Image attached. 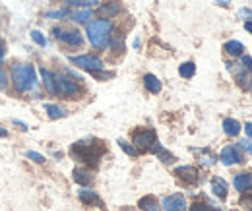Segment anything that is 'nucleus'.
I'll return each instance as SVG.
<instances>
[{
  "instance_id": "f257e3e1",
  "label": "nucleus",
  "mask_w": 252,
  "mask_h": 211,
  "mask_svg": "<svg viewBox=\"0 0 252 211\" xmlns=\"http://www.w3.org/2000/svg\"><path fill=\"white\" fill-rule=\"evenodd\" d=\"M12 82L18 93H26L37 84V72L32 64H16L12 68Z\"/></svg>"
},
{
  "instance_id": "f03ea898",
  "label": "nucleus",
  "mask_w": 252,
  "mask_h": 211,
  "mask_svg": "<svg viewBox=\"0 0 252 211\" xmlns=\"http://www.w3.org/2000/svg\"><path fill=\"white\" fill-rule=\"evenodd\" d=\"M109 37H111V22L109 20H95L88 26V39L95 49L107 47Z\"/></svg>"
},
{
  "instance_id": "7ed1b4c3",
  "label": "nucleus",
  "mask_w": 252,
  "mask_h": 211,
  "mask_svg": "<svg viewBox=\"0 0 252 211\" xmlns=\"http://www.w3.org/2000/svg\"><path fill=\"white\" fill-rule=\"evenodd\" d=\"M72 151L78 155V159H82L84 163H88V165H97L99 163V157H101V148L99 146H95V144H90V142H80V144H76Z\"/></svg>"
},
{
  "instance_id": "20e7f679",
  "label": "nucleus",
  "mask_w": 252,
  "mask_h": 211,
  "mask_svg": "<svg viewBox=\"0 0 252 211\" xmlns=\"http://www.w3.org/2000/svg\"><path fill=\"white\" fill-rule=\"evenodd\" d=\"M156 144H158V138H156L154 130H140L134 134V146H136V151H140V153L152 151Z\"/></svg>"
},
{
  "instance_id": "39448f33",
  "label": "nucleus",
  "mask_w": 252,
  "mask_h": 211,
  "mask_svg": "<svg viewBox=\"0 0 252 211\" xmlns=\"http://www.w3.org/2000/svg\"><path fill=\"white\" fill-rule=\"evenodd\" d=\"M70 62L88 70V72H99L103 70V60L97 57H90V55H82V57H70Z\"/></svg>"
},
{
  "instance_id": "423d86ee",
  "label": "nucleus",
  "mask_w": 252,
  "mask_h": 211,
  "mask_svg": "<svg viewBox=\"0 0 252 211\" xmlns=\"http://www.w3.org/2000/svg\"><path fill=\"white\" fill-rule=\"evenodd\" d=\"M57 88H59V93L64 95V97H78L80 95V86L64 76H57Z\"/></svg>"
},
{
  "instance_id": "0eeeda50",
  "label": "nucleus",
  "mask_w": 252,
  "mask_h": 211,
  "mask_svg": "<svg viewBox=\"0 0 252 211\" xmlns=\"http://www.w3.org/2000/svg\"><path fill=\"white\" fill-rule=\"evenodd\" d=\"M221 163L223 165H239V163H243V153L239 151L237 146H225L223 150H221Z\"/></svg>"
},
{
  "instance_id": "6e6552de",
  "label": "nucleus",
  "mask_w": 252,
  "mask_h": 211,
  "mask_svg": "<svg viewBox=\"0 0 252 211\" xmlns=\"http://www.w3.org/2000/svg\"><path fill=\"white\" fill-rule=\"evenodd\" d=\"M55 33V37L57 39H61L63 43H66V45H72V47H78V45H82V33L76 30H55L53 31Z\"/></svg>"
},
{
  "instance_id": "1a4fd4ad",
  "label": "nucleus",
  "mask_w": 252,
  "mask_h": 211,
  "mask_svg": "<svg viewBox=\"0 0 252 211\" xmlns=\"http://www.w3.org/2000/svg\"><path fill=\"white\" fill-rule=\"evenodd\" d=\"M165 211H187V200L183 194H171L163 200Z\"/></svg>"
},
{
  "instance_id": "9d476101",
  "label": "nucleus",
  "mask_w": 252,
  "mask_h": 211,
  "mask_svg": "<svg viewBox=\"0 0 252 211\" xmlns=\"http://www.w3.org/2000/svg\"><path fill=\"white\" fill-rule=\"evenodd\" d=\"M175 173H177V177H179V179H183V181L189 182V184H194V182L198 181V171H196L194 167H190V165L179 167Z\"/></svg>"
},
{
  "instance_id": "9b49d317",
  "label": "nucleus",
  "mask_w": 252,
  "mask_h": 211,
  "mask_svg": "<svg viewBox=\"0 0 252 211\" xmlns=\"http://www.w3.org/2000/svg\"><path fill=\"white\" fill-rule=\"evenodd\" d=\"M41 78H43V84H45V88L47 91L51 93V95H55V93H59V88H57V76L53 74V72H49V70H41Z\"/></svg>"
},
{
  "instance_id": "f8f14e48",
  "label": "nucleus",
  "mask_w": 252,
  "mask_h": 211,
  "mask_svg": "<svg viewBox=\"0 0 252 211\" xmlns=\"http://www.w3.org/2000/svg\"><path fill=\"white\" fill-rule=\"evenodd\" d=\"M212 190H214V194L220 200H225L227 198V192H229V186H227V182L223 181L221 177H214L212 179Z\"/></svg>"
},
{
  "instance_id": "ddd939ff",
  "label": "nucleus",
  "mask_w": 252,
  "mask_h": 211,
  "mask_svg": "<svg viewBox=\"0 0 252 211\" xmlns=\"http://www.w3.org/2000/svg\"><path fill=\"white\" fill-rule=\"evenodd\" d=\"M138 208L142 211H159L161 206H159L158 198L156 196H144L140 202H138Z\"/></svg>"
},
{
  "instance_id": "4468645a",
  "label": "nucleus",
  "mask_w": 252,
  "mask_h": 211,
  "mask_svg": "<svg viewBox=\"0 0 252 211\" xmlns=\"http://www.w3.org/2000/svg\"><path fill=\"white\" fill-rule=\"evenodd\" d=\"M233 184H235V188H237L239 192H245V190H249V188L252 186V175L251 173L237 175V177H235V181H233Z\"/></svg>"
},
{
  "instance_id": "2eb2a0df",
  "label": "nucleus",
  "mask_w": 252,
  "mask_h": 211,
  "mask_svg": "<svg viewBox=\"0 0 252 211\" xmlns=\"http://www.w3.org/2000/svg\"><path fill=\"white\" fill-rule=\"evenodd\" d=\"M74 181L78 182L80 186H88V184H92V181H94V175L90 171H86V169H76L74 171Z\"/></svg>"
},
{
  "instance_id": "dca6fc26",
  "label": "nucleus",
  "mask_w": 252,
  "mask_h": 211,
  "mask_svg": "<svg viewBox=\"0 0 252 211\" xmlns=\"http://www.w3.org/2000/svg\"><path fill=\"white\" fill-rule=\"evenodd\" d=\"M78 196H80V200L86 202V204H99V196H97V192H94L92 188H80Z\"/></svg>"
},
{
  "instance_id": "f3484780",
  "label": "nucleus",
  "mask_w": 252,
  "mask_h": 211,
  "mask_svg": "<svg viewBox=\"0 0 252 211\" xmlns=\"http://www.w3.org/2000/svg\"><path fill=\"white\" fill-rule=\"evenodd\" d=\"M119 4L117 2H109V4H105V6H101L99 8V16L101 18H113V16H117L119 14Z\"/></svg>"
},
{
  "instance_id": "a211bd4d",
  "label": "nucleus",
  "mask_w": 252,
  "mask_h": 211,
  "mask_svg": "<svg viewBox=\"0 0 252 211\" xmlns=\"http://www.w3.org/2000/svg\"><path fill=\"white\" fill-rule=\"evenodd\" d=\"M225 51L231 55V57H241L243 51H245V45L241 41H227L225 43Z\"/></svg>"
},
{
  "instance_id": "6ab92c4d",
  "label": "nucleus",
  "mask_w": 252,
  "mask_h": 211,
  "mask_svg": "<svg viewBox=\"0 0 252 211\" xmlns=\"http://www.w3.org/2000/svg\"><path fill=\"white\" fill-rule=\"evenodd\" d=\"M223 130H225L227 136H239L241 124H239V121H235V119H227V121H223Z\"/></svg>"
},
{
  "instance_id": "aec40b11",
  "label": "nucleus",
  "mask_w": 252,
  "mask_h": 211,
  "mask_svg": "<svg viewBox=\"0 0 252 211\" xmlns=\"http://www.w3.org/2000/svg\"><path fill=\"white\" fill-rule=\"evenodd\" d=\"M92 10L90 8H84V10H78V12H74L72 14V20L76 22V24H88L90 20H92Z\"/></svg>"
},
{
  "instance_id": "412c9836",
  "label": "nucleus",
  "mask_w": 252,
  "mask_h": 211,
  "mask_svg": "<svg viewBox=\"0 0 252 211\" xmlns=\"http://www.w3.org/2000/svg\"><path fill=\"white\" fill-rule=\"evenodd\" d=\"M45 111H47V115H49V119H64L66 117V111L61 109L59 105H51V103H47L45 105Z\"/></svg>"
},
{
  "instance_id": "4be33fe9",
  "label": "nucleus",
  "mask_w": 252,
  "mask_h": 211,
  "mask_svg": "<svg viewBox=\"0 0 252 211\" xmlns=\"http://www.w3.org/2000/svg\"><path fill=\"white\" fill-rule=\"evenodd\" d=\"M144 84H146V90L152 91V93H159L161 91V82H159L154 74H148L144 78Z\"/></svg>"
},
{
  "instance_id": "5701e85b",
  "label": "nucleus",
  "mask_w": 252,
  "mask_h": 211,
  "mask_svg": "<svg viewBox=\"0 0 252 211\" xmlns=\"http://www.w3.org/2000/svg\"><path fill=\"white\" fill-rule=\"evenodd\" d=\"M152 151H154V153H158V157L163 161V163H173V161H175V155H173V153H169L165 148H161V144H159V142L154 146V150Z\"/></svg>"
},
{
  "instance_id": "b1692460",
  "label": "nucleus",
  "mask_w": 252,
  "mask_h": 211,
  "mask_svg": "<svg viewBox=\"0 0 252 211\" xmlns=\"http://www.w3.org/2000/svg\"><path fill=\"white\" fill-rule=\"evenodd\" d=\"M227 70H229V72H233V74H235V78H237L239 82H243V78H245L243 74H245V70H247V68H245L243 64H237V62H229V64H227Z\"/></svg>"
},
{
  "instance_id": "393cba45",
  "label": "nucleus",
  "mask_w": 252,
  "mask_h": 211,
  "mask_svg": "<svg viewBox=\"0 0 252 211\" xmlns=\"http://www.w3.org/2000/svg\"><path fill=\"white\" fill-rule=\"evenodd\" d=\"M179 74H181L183 78H192V76L196 74V66H194V62H185V64H181Z\"/></svg>"
},
{
  "instance_id": "a878e982",
  "label": "nucleus",
  "mask_w": 252,
  "mask_h": 211,
  "mask_svg": "<svg viewBox=\"0 0 252 211\" xmlns=\"http://www.w3.org/2000/svg\"><path fill=\"white\" fill-rule=\"evenodd\" d=\"M32 39L37 43V45H41V47H45L47 45V39H45V35L41 33L39 30H33L32 31Z\"/></svg>"
},
{
  "instance_id": "bb28decb",
  "label": "nucleus",
  "mask_w": 252,
  "mask_h": 211,
  "mask_svg": "<svg viewBox=\"0 0 252 211\" xmlns=\"http://www.w3.org/2000/svg\"><path fill=\"white\" fill-rule=\"evenodd\" d=\"M70 6H94L99 0H66Z\"/></svg>"
},
{
  "instance_id": "cd10ccee",
  "label": "nucleus",
  "mask_w": 252,
  "mask_h": 211,
  "mask_svg": "<svg viewBox=\"0 0 252 211\" xmlns=\"http://www.w3.org/2000/svg\"><path fill=\"white\" fill-rule=\"evenodd\" d=\"M119 146H121V148H123V150H125L126 153L130 155V157H136V155H138V151H136V148H132V146H128V144H126L125 140H119Z\"/></svg>"
},
{
  "instance_id": "c85d7f7f",
  "label": "nucleus",
  "mask_w": 252,
  "mask_h": 211,
  "mask_svg": "<svg viewBox=\"0 0 252 211\" xmlns=\"http://www.w3.org/2000/svg\"><path fill=\"white\" fill-rule=\"evenodd\" d=\"M26 157L32 159V161H35V163H45V157H43L41 153H37V151H28Z\"/></svg>"
},
{
  "instance_id": "c756f323",
  "label": "nucleus",
  "mask_w": 252,
  "mask_h": 211,
  "mask_svg": "<svg viewBox=\"0 0 252 211\" xmlns=\"http://www.w3.org/2000/svg\"><path fill=\"white\" fill-rule=\"evenodd\" d=\"M66 16V10H51V12H47V18H51V20H61Z\"/></svg>"
},
{
  "instance_id": "7c9ffc66",
  "label": "nucleus",
  "mask_w": 252,
  "mask_h": 211,
  "mask_svg": "<svg viewBox=\"0 0 252 211\" xmlns=\"http://www.w3.org/2000/svg\"><path fill=\"white\" fill-rule=\"evenodd\" d=\"M239 18H243V20H247V22H252V10L241 8V10H239Z\"/></svg>"
},
{
  "instance_id": "2f4dec72",
  "label": "nucleus",
  "mask_w": 252,
  "mask_h": 211,
  "mask_svg": "<svg viewBox=\"0 0 252 211\" xmlns=\"http://www.w3.org/2000/svg\"><path fill=\"white\" fill-rule=\"evenodd\" d=\"M6 86H8V76H6V72L0 68V90H6Z\"/></svg>"
},
{
  "instance_id": "473e14b6",
  "label": "nucleus",
  "mask_w": 252,
  "mask_h": 211,
  "mask_svg": "<svg viewBox=\"0 0 252 211\" xmlns=\"http://www.w3.org/2000/svg\"><path fill=\"white\" fill-rule=\"evenodd\" d=\"M190 211H212L206 204H194L192 208H190Z\"/></svg>"
},
{
  "instance_id": "72a5a7b5",
  "label": "nucleus",
  "mask_w": 252,
  "mask_h": 211,
  "mask_svg": "<svg viewBox=\"0 0 252 211\" xmlns=\"http://www.w3.org/2000/svg\"><path fill=\"white\" fill-rule=\"evenodd\" d=\"M241 64H243L247 70H252V59L251 57H243V62H241Z\"/></svg>"
},
{
  "instance_id": "f704fd0d",
  "label": "nucleus",
  "mask_w": 252,
  "mask_h": 211,
  "mask_svg": "<svg viewBox=\"0 0 252 211\" xmlns=\"http://www.w3.org/2000/svg\"><path fill=\"white\" fill-rule=\"evenodd\" d=\"M241 146L247 150V153H249V155H252V142H247V140H243V142H241Z\"/></svg>"
},
{
  "instance_id": "c9c22d12",
  "label": "nucleus",
  "mask_w": 252,
  "mask_h": 211,
  "mask_svg": "<svg viewBox=\"0 0 252 211\" xmlns=\"http://www.w3.org/2000/svg\"><path fill=\"white\" fill-rule=\"evenodd\" d=\"M4 53H6V49H4V41L0 39V68H2V64H4Z\"/></svg>"
},
{
  "instance_id": "e433bc0d",
  "label": "nucleus",
  "mask_w": 252,
  "mask_h": 211,
  "mask_svg": "<svg viewBox=\"0 0 252 211\" xmlns=\"http://www.w3.org/2000/svg\"><path fill=\"white\" fill-rule=\"evenodd\" d=\"M14 124H18V126H20V128H22V130H24V132H26V130H28V128H30V126H28V124H26V122H22V121H14Z\"/></svg>"
},
{
  "instance_id": "4c0bfd02",
  "label": "nucleus",
  "mask_w": 252,
  "mask_h": 211,
  "mask_svg": "<svg viewBox=\"0 0 252 211\" xmlns=\"http://www.w3.org/2000/svg\"><path fill=\"white\" fill-rule=\"evenodd\" d=\"M245 130H247V136H249V138H252V122H247Z\"/></svg>"
},
{
  "instance_id": "58836bf2",
  "label": "nucleus",
  "mask_w": 252,
  "mask_h": 211,
  "mask_svg": "<svg viewBox=\"0 0 252 211\" xmlns=\"http://www.w3.org/2000/svg\"><path fill=\"white\" fill-rule=\"evenodd\" d=\"M245 30L249 31V33H252V22H245Z\"/></svg>"
},
{
  "instance_id": "ea45409f",
  "label": "nucleus",
  "mask_w": 252,
  "mask_h": 211,
  "mask_svg": "<svg viewBox=\"0 0 252 211\" xmlns=\"http://www.w3.org/2000/svg\"><path fill=\"white\" fill-rule=\"evenodd\" d=\"M4 136H8V130H4V128H0V138H4Z\"/></svg>"
},
{
  "instance_id": "a19ab883",
  "label": "nucleus",
  "mask_w": 252,
  "mask_h": 211,
  "mask_svg": "<svg viewBox=\"0 0 252 211\" xmlns=\"http://www.w3.org/2000/svg\"><path fill=\"white\" fill-rule=\"evenodd\" d=\"M249 202H251V204H252V196H249Z\"/></svg>"
},
{
  "instance_id": "79ce46f5",
  "label": "nucleus",
  "mask_w": 252,
  "mask_h": 211,
  "mask_svg": "<svg viewBox=\"0 0 252 211\" xmlns=\"http://www.w3.org/2000/svg\"><path fill=\"white\" fill-rule=\"evenodd\" d=\"M251 88H252V80H251Z\"/></svg>"
}]
</instances>
